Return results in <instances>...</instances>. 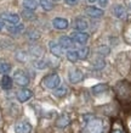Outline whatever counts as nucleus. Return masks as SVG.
Returning a JSON list of instances; mask_svg holds the SVG:
<instances>
[{
  "mask_svg": "<svg viewBox=\"0 0 131 133\" xmlns=\"http://www.w3.org/2000/svg\"><path fill=\"white\" fill-rule=\"evenodd\" d=\"M71 38L78 44H85L89 41V34L83 32V31H75V32L72 33Z\"/></svg>",
  "mask_w": 131,
  "mask_h": 133,
  "instance_id": "5",
  "label": "nucleus"
},
{
  "mask_svg": "<svg viewBox=\"0 0 131 133\" xmlns=\"http://www.w3.org/2000/svg\"><path fill=\"white\" fill-rule=\"evenodd\" d=\"M38 67V69H44V67H46V64L44 62V61H38L36 64H34Z\"/></svg>",
  "mask_w": 131,
  "mask_h": 133,
  "instance_id": "31",
  "label": "nucleus"
},
{
  "mask_svg": "<svg viewBox=\"0 0 131 133\" xmlns=\"http://www.w3.org/2000/svg\"><path fill=\"white\" fill-rule=\"evenodd\" d=\"M98 1V4L101 8H106L108 4H109V0H97Z\"/></svg>",
  "mask_w": 131,
  "mask_h": 133,
  "instance_id": "29",
  "label": "nucleus"
},
{
  "mask_svg": "<svg viewBox=\"0 0 131 133\" xmlns=\"http://www.w3.org/2000/svg\"><path fill=\"white\" fill-rule=\"evenodd\" d=\"M115 89H117V94L120 100L131 101V84H129L127 82H120L115 87Z\"/></svg>",
  "mask_w": 131,
  "mask_h": 133,
  "instance_id": "2",
  "label": "nucleus"
},
{
  "mask_svg": "<svg viewBox=\"0 0 131 133\" xmlns=\"http://www.w3.org/2000/svg\"><path fill=\"white\" fill-rule=\"evenodd\" d=\"M130 127H131V121H130Z\"/></svg>",
  "mask_w": 131,
  "mask_h": 133,
  "instance_id": "36",
  "label": "nucleus"
},
{
  "mask_svg": "<svg viewBox=\"0 0 131 133\" xmlns=\"http://www.w3.org/2000/svg\"><path fill=\"white\" fill-rule=\"evenodd\" d=\"M39 4L45 11H51L53 9V1L52 0H39Z\"/></svg>",
  "mask_w": 131,
  "mask_h": 133,
  "instance_id": "18",
  "label": "nucleus"
},
{
  "mask_svg": "<svg viewBox=\"0 0 131 133\" xmlns=\"http://www.w3.org/2000/svg\"><path fill=\"white\" fill-rule=\"evenodd\" d=\"M11 71V65L5 62V61H0V73L1 75H6Z\"/></svg>",
  "mask_w": 131,
  "mask_h": 133,
  "instance_id": "21",
  "label": "nucleus"
},
{
  "mask_svg": "<svg viewBox=\"0 0 131 133\" xmlns=\"http://www.w3.org/2000/svg\"><path fill=\"white\" fill-rule=\"evenodd\" d=\"M109 52H111V49L106 45L98 46V49H97V54H99L101 56H107V55H109Z\"/></svg>",
  "mask_w": 131,
  "mask_h": 133,
  "instance_id": "26",
  "label": "nucleus"
},
{
  "mask_svg": "<svg viewBox=\"0 0 131 133\" xmlns=\"http://www.w3.org/2000/svg\"><path fill=\"white\" fill-rule=\"evenodd\" d=\"M111 133H125L123 131V129H120V128H115V129H113Z\"/></svg>",
  "mask_w": 131,
  "mask_h": 133,
  "instance_id": "32",
  "label": "nucleus"
},
{
  "mask_svg": "<svg viewBox=\"0 0 131 133\" xmlns=\"http://www.w3.org/2000/svg\"><path fill=\"white\" fill-rule=\"evenodd\" d=\"M64 1H66V4H67V5H71V6H73V5H76V4H78L80 0H64Z\"/></svg>",
  "mask_w": 131,
  "mask_h": 133,
  "instance_id": "30",
  "label": "nucleus"
},
{
  "mask_svg": "<svg viewBox=\"0 0 131 133\" xmlns=\"http://www.w3.org/2000/svg\"><path fill=\"white\" fill-rule=\"evenodd\" d=\"M84 128L83 133H104L106 131V122L103 118L92 115H86L84 117Z\"/></svg>",
  "mask_w": 131,
  "mask_h": 133,
  "instance_id": "1",
  "label": "nucleus"
},
{
  "mask_svg": "<svg viewBox=\"0 0 131 133\" xmlns=\"http://www.w3.org/2000/svg\"><path fill=\"white\" fill-rule=\"evenodd\" d=\"M61 83L60 76L57 73H51V75H48L46 77H44L43 79V84L49 89H56Z\"/></svg>",
  "mask_w": 131,
  "mask_h": 133,
  "instance_id": "3",
  "label": "nucleus"
},
{
  "mask_svg": "<svg viewBox=\"0 0 131 133\" xmlns=\"http://www.w3.org/2000/svg\"><path fill=\"white\" fill-rule=\"evenodd\" d=\"M32 95H33V93H32V90H29V89H21V90H18L17 92V100L18 101H21V103H24V101H27V100H29L30 98H32Z\"/></svg>",
  "mask_w": 131,
  "mask_h": 133,
  "instance_id": "11",
  "label": "nucleus"
},
{
  "mask_svg": "<svg viewBox=\"0 0 131 133\" xmlns=\"http://www.w3.org/2000/svg\"><path fill=\"white\" fill-rule=\"evenodd\" d=\"M57 127H66V126L69 125V118H68L66 115H62V116L57 120Z\"/></svg>",
  "mask_w": 131,
  "mask_h": 133,
  "instance_id": "24",
  "label": "nucleus"
},
{
  "mask_svg": "<svg viewBox=\"0 0 131 133\" xmlns=\"http://www.w3.org/2000/svg\"><path fill=\"white\" fill-rule=\"evenodd\" d=\"M67 59L71 62H76L79 60V56H78V51L76 50H68L67 51Z\"/></svg>",
  "mask_w": 131,
  "mask_h": 133,
  "instance_id": "19",
  "label": "nucleus"
},
{
  "mask_svg": "<svg viewBox=\"0 0 131 133\" xmlns=\"http://www.w3.org/2000/svg\"><path fill=\"white\" fill-rule=\"evenodd\" d=\"M24 8L26 9H29V10H35L38 8V3H36L35 0H26L23 3Z\"/></svg>",
  "mask_w": 131,
  "mask_h": 133,
  "instance_id": "25",
  "label": "nucleus"
},
{
  "mask_svg": "<svg viewBox=\"0 0 131 133\" xmlns=\"http://www.w3.org/2000/svg\"><path fill=\"white\" fill-rule=\"evenodd\" d=\"M85 12H86V15H89L92 18H99V17H102L104 15L103 10H101L98 8H95V6H87L85 9Z\"/></svg>",
  "mask_w": 131,
  "mask_h": 133,
  "instance_id": "10",
  "label": "nucleus"
},
{
  "mask_svg": "<svg viewBox=\"0 0 131 133\" xmlns=\"http://www.w3.org/2000/svg\"><path fill=\"white\" fill-rule=\"evenodd\" d=\"M73 26H74V28L76 29V31H86L87 27H89V24H87V21L84 20L83 17H78V18H75L74 20V22H73Z\"/></svg>",
  "mask_w": 131,
  "mask_h": 133,
  "instance_id": "14",
  "label": "nucleus"
},
{
  "mask_svg": "<svg viewBox=\"0 0 131 133\" xmlns=\"http://www.w3.org/2000/svg\"><path fill=\"white\" fill-rule=\"evenodd\" d=\"M104 60H102V59H99V60H97L95 62V65H94V67H95L96 70H102L104 67Z\"/></svg>",
  "mask_w": 131,
  "mask_h": 133,
  "instance_id": "28",
  "label": "nucleus"
},
{
  "mask_svg": "<svg viewBox=\"0 0 131 133\" xmlns=\"http://www.w3.org/2000/svg\"><path fill=\"white\" fill-rule=\"evenodd\" d=\"M78 51V56H79L80 60H85L87 56H89V52H90V49L87 48V46H84V48L79 49V50H76Z\"/></svg>",
  "mask_w": 131,
  "mask_h": 133,
  "instance_id": "23",
  "label": "nucleus"
},
{
  "mask_svg": "<svg viewBox=\"0 0 131 133\" xmlns=\"http://www.w3.org/2000/svg\"><path fill=\"white\" fill-rule=\"evenodd\" d=\"M89 3H95V1H97V0H87Z\"/></svg>",
  "mask_w": 131,
  "mask_h": 133,
  "instance_id": "34",
  "label": "nucleus"
},
{
  "mask_svg": "<svg viewBox=\"0 0 131 133\" xmlns=\"http://www.w3.org/2000/svg\"><path fill=\"white\" fill-rule=\"evenodd\" d=\"M22 15H23V17H24V18H27V20H32V18H34V14H33V10H29V9H26Z\"/></svg>",
  "mask_w": 131,
  "mask_h": 133,
  "instance_id": "27",
  "label": "nucleus"
},
{
  "mask_svg": "<svg viewBox=\"0 0 131 133\" xmlns=\"http://www.w3.org/2000/svg\"><path fill=\"white\" fill-rule=\"evenodd\" d=\"M58 43H60V45L62 46L63 49H69L73 46V44H74V41L72 39L71 37L68 36H62L60 38V41H58Z\"/></svg>",
  "mask_w": 131,
  "mask_h": 133,
  "instance_id": "15",
  "label": "nucleus"
},
{
  "mask_svg": "<svg viewBox=\"0 0 131 133\" xmlns=\"http://www.w3.org/2000/svg\"><path fill=\"white\" fill-rule=\"evenodd\" d=\"M1 20L3 21H6L7 23L10 24H17L20 23V16L17 14H11V12H4L1 14Z\"/></svg>",
  "mask_w": 131,
  "mask_h": 133,
  "instance_id": "9",
  "label": "nucleus"
},
{
  "mask_svg": "<svg viewBox=\"0 0 131 133\" xmlns=\"http://www.w3.org/2000/svg\"><path fill=\"white\" fill-rule=\"evenodd\" d=\"M108 89V85L104 84V83H99V84H96L92 87V93L94 94H96V95H98V94H102V93H104L106 90Z\"/></svg>",
  "mask_w": 131,
  "mask_h": 133,
  "instance_id": "17",
  "label": "nucleus"
},
{
  "mask_svg": "<svg viewBox=\"0 0 131 133\" xmlns=\"http://www.w3.org/2000/svg\"><path fill=\"white\" fill-rule=\"evenodd\" d=\"M52 24H53V27H55L56 29H66V28H68L69 22H68V20H66V18L56 17V18L52 20Z\"/></svg>",
  "mask_w": 131,
  "mask_h": 133,
  "instance_id": "12",
  "label": "nucleus"
},
{
  "mask_svg": "<svg viewBox=\"0 0 131 133\" xmlns=\"http://www.w3.org/2000/svg\"><path fill=\"white\" fill-rule=\"evenodd\" d=\"M113 15H114L117 18H119V20H126L127 18V10L125 6L123 5H114V8H113Z\"/></svg>",
  "mask_w": 131,
  "mask_h": 133,
  "instance_id": "6",
  "label": "nucleus"
},
{
  "mask_svg": "<svg viewBox=\"0 0 131 133\" xmlns=\"http://www.w3.org/2000/svg\"><path fill=\"white\" fill-rule=\"evenodd\" d=\"M3 27H4V23H3V21L0 20V31L3 29Z\"/></svg>",
  "mask_w": 131,
  "mask_h": 133,
  "instance_id": "33",
  "label": "nucleus"
},
{
  "mask_svg": "<svg viewBox=\"0 0 131 133\" xmlns=\"http://www.w3.org/2000/svg\"><path fill=\"white\" fill-rule=\"evenodd\" d=\"M129 10H130V11H131V3H130V4H129Z\"/></svg>",
  "mask_w": 131,
  "mask_h": 133,
  "instance_id": "35",
  "label": "nucleus"
},
{
  "mask_svg": "<svg viewBox=\"0 0 131 133\" xmlns=\"http://www.w3.org/2000/svg\"><path fill=\"white\" fill-rule=\"evenodd\" d=\"M67 92H68V89H67V87H57V88L55 89V92H53V94H55L57 98H63L66 94H67Z\"/></svg>",
  "mask_w": 131,
  "mask_h": 133,
  "instance_id": "22",
  "label": "nucleus"
},
{
  "mask_svg": "<svg viewBox=\"0 0 131 133\" xmlns=\"http://www.w3.org/2000/svg\"><path fill=\"white\" fill-rule=\"evenodd\" d=\"M0 85H1V88L5 89V90L11 89L12 88V78L9 77L7 75H4L3 78H1V81H0Z\"/></svg>",
  "mask_w": 131,
  "mask_h": 133,
  "instance_id": "16",
  "label": "nucleus"
},
{
  "mask_svg": "<svg viewBox=\"0 0 131 133\" xmlns=\"http://www.w3.org/2000/svg\"><path fill=\"white\" fill-rule=\"evenodd\" d=\"M49 48H50V51L55 55V56H62L63 54V48L60 45V43H56V42H50L49 43Z\"/></svg>",
  "mask_w": 131,
  "mask_h": 133,
  "instance_id": "13",
  "label": "nucleus"
},
{
  "mask_svg": "<svg viewBox=\"0 0 131 133\" xmlns=\"http://www.w3.org/2000/svg\"><path fill=\"white\" fill-rule=\"evenodd\" d=\"M23 29H24V26L23 24H20V23L12 24V26L9 27V31H10L11 33H13V34H18V33H21Z\"/></svg>",
  "mask_w": 131,
  "mask_h": 133,
  "instance_id": "20",
  "label": "nucleus"
},
{
  "mask_svg": "<svg viewBox=\"0 0 131 133\" xmlns=\"http://www.w3.org/2000/svg\"><path fill=\"white\" fill-rule=\"evenodd\" d=\"M83 77L84 75L79 69H72L68 73V78L71 83H79L80 81H83Z\"/></svg>",
  "mask_w": 131,
  "mask_h": 133,
  "instance_id": "7",
  "label": "nucleus"
},
{
  "mask_svg": "<svg viewBox=\"0 0 131 133\" xmlns=\"http://www.w3.org/2000/svg\"><path fill=\"white\" fill-rule=\"evenodd\" d=\"M15 133H32V125L27 121H21L15 126Z\"/></svg>",
  "mask_w": 131,
  "mask_h": 133,
  "instance_id": "8",
  "label": "nucleus"
},
{
  "mask_svg": "<svg viewBox=\"0 0 131 133\" xmlns=\"http://www.w3.org/2000/svg\"><path fill=\"white\" fill-rule=\"evenodd\" d=\"M13 81L16 82V84L21 85V87H26V85L29 84V77L22 70H17L16 72L13 73Z\"/></svg>",
  "mask_w": 131,
  "mask_h": 133,
  "instance_id": "4",
  "label": "nucleus"
}]
</instances>
